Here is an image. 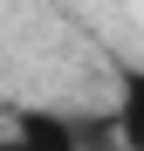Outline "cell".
<instances>
[{"mask_svg": "<svg viewBox=\"0 0 144 151\" xmlns=\"http://www.w3.org/2000/svg\"><path fill=\"white\" fill-rule=\"evenodd\" d=\"M0 151H28V144H21V137H14V131H7V137H0Z\"/></svg>", "mask_w": 144, "mask_h": 151, "instance_id": "obj_3", "label": "cell"}, {"mask_svg": "<svg viewBox=\"0 0 144 151\" xmlns=\"http://www.w3.org/2000/svg\"><path fill=\"white\" fill-rule=\"evenodd\" d=\"M14 137L28 144V151H82L76 117H62V110H21L14 117Z\"/></svg>", "mask_w": 144, "mask_h": 151, "instance_id": "obj_2", "label": "cell"}, {"mask_svg": "<svg viewBox=\"0 0 144 151\" xmlns=\"http://www.w3.org/2000/svg\"><path fill=\"white\" fill-rule=\"evenodd\" d=\"M110 137L124 151H144V62L117 69V96H110Z\"/></svg>", "mask_w": 144, "mask_h": 151, "instance_id": "obj_1", "label": "cell"}]
</instances>
